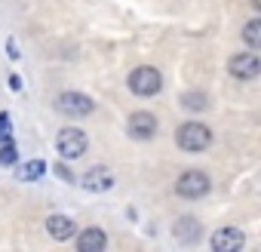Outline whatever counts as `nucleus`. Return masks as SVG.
Masks as SVG:
<instances>
[{"label": "nucleus", "mask_w": 261, "mask_h": 252, "mask_svg": "<svg viewBox=\"0 0 261 252\" xmlns=\"http://www.w3.org/2000/svg\"><path fill=\"white\" fill-rule=\"evenodd\" d=\"M7 49H10V59H19V46H16V40H10Z\"/></svg>", "instance_id": "18"}, {"label": "nucleus", "mask_w": 261, "mask_h": 252, "mask_svg": "<svg viewBox=\"0 0 261 252\" xmlns=\"http://www.w3.org/2000/svg\"><path fill=\"white\" fill-rule=\"evenodd\" d=\"M243 40H246L249 46H258V43H261V22H258V19H252V22L246 25V31H243Z\"/></svg>", "instance_id": "13"}, {"label": "nucleus", "mask_w": 261, "mask_h": 252, "mask_svg": "<svg viewBox=\"0 0 261 252\" xmlns=\"http://www.w3.org/2000/svg\"><path fill=\"white\" fill-rule=\"evenodd\" d=\"M108 246V237L98 231V228H86L80 237H77V249L80 252H101Z\"/></svg>", "instance_id": "11"}, {"label": "nucleus", "mask_w": 261, "mask_h": 252, "mask_svg": "<svg viewBox=\"0 0 261 252\" xmlns=\"http://www.w3.org/2000/svg\"><path fill=\"white\" fill-rule=\"evenodd\" d=\"M0 145H4V148H0V163H4V166H10V163H16V145L13 142H0Z\"/></svg>", "instance_id": "14"}, {"label": "nucleus", "mask_w": 261, "mask_h": 252, "mask_svg": "<svg viewBox=\"0 0 261 252\" xmlns=\"http://www.w3.org/2000/svg\"><path fill=\"white\" fill-rule=\"evenodd\" d=\"M160 86H163V77H160L157 68L142 65V68H136L133 74H129V89H133L136 95H157Z\"/></svg>", "instance_id": "2"}, {"label": "nucleus", "mask_w": 261, "mask_h": 252, "mask_svg": "<svg viewBox=\"0 0 261 252\" xmlns=\"http://www.w3.org/2000/svg\"><path fill=\"white\" fill-rule=\"evenodd\" d=\"M175 142H178L181 151H206L212 145V133L203 123H185V126H178Z\"/></svg>", "instance_id": "1"}, {"label": "nucleus", "mask_w": 261, "mask_h": 252, "mask_svg": "<svg viewBox=\"0 0 261 252\" xmlns=\"http://www.w3.org/2000/svg\"><path fill=\"white\" fill-rule=\"evenodd\" d=\"M175 191H178L181 197H188V200H197V197L209 194V175L200 172V169H191V172H185V175L175 182Z\"/></svg>", "instance_id": "4"}, {"label": "nucleus", "mask_w": 261, "mask_h": 252, "mask_svg": "<svg viewBox=\"0 0 261 252\" xmlns=\"http://www.w3.org/2000/svg\"><path fill=\"white\" fill-rule=\"evenodd\" d=\"M43 172H46V163H43V160H28V163L19 169V179H25V182H37Z\"/></svg>", "instance_id": "12"}, {"label": "nucleus", "mask_w": 261, "mask_h": 252, "mask_svg": "<svg viewBox=\"0 0 261 252\" xmlns=\"http://www.w3.org/2000/svg\"><path fill=\"white\" fill-rule=\"evenodd\" d=\"M46 231H49L53 240H71L77 234V224L71 218H65V215H49L46 218Z\"/></svg>", "instance_id": "10"}, {"label": "nucleus", "mask_w": 261, "mask_h": 252, "mask_svg": "<svg viewBox=\"0 0 261 252\" xmlns=\"http://www.w3.org/2000/svg\"><path fill=\"white\" fill-rule=\"evenodd\" d=\"M83 188L92 191V194H101V191L114 188V172H111L108 166H95V169H89V172L83 175Z\"/></svg>", "instance_id": "8"}, {"label": "nucleus", "mask_w": 261, "mask_h": 252, "mask_svg": "<svg viewBox=\"0 0 261 252\" xmlns=\"http://www.w3.org/2000/svg\"><path fill=\"white\" fill-rule=\"evenodd\" d=\"M10 89H16V92L22 89V77H19V74H13V77H10Z\"/></svg>", "instance_id": "17"}, {"label": "nucleus", "mask_w": 261, "mask_h": 252, "mask_svg": "<svg viewBox=\"0 0 261 252\" xmlns=\"http://www.w3.org/2000/svg\"><path fill=\"white\" fill-rule=\"evenodd\" d=\"M227 71L237 77V80H255L258 71H261V62L255 53H237L230 62H227Z\"/></svg>", "instance_id": "5"}, {"label": "nucleus", "mask_w": 261, "mask_h": 252, "mask_svg": "<svg viewBox=\"0 0 261 252\" xmlns=\"http://www.w3.org/2000/svg\"><path fill=\"white\" fill-rule=\"evenodd\" d=\"M86 133L83 130H74V126H68V130H62L59 133V139H56V148H59V154L65 157V160H77V157H83L86 154Z\"/></svg>", "instance_id": "3"}, {"label": "nucleus", "mask_w": 261, "mask_h": 252, "mask_svg": "<svg viewBox=\"0 0 261 252\" xmlns=\"http://www.w3.org/2000/svg\"><path fill=\"white\" fill-rule=\"evenodd\" d=\"M126 130H129V136H133V139H151V136L157 133V120H154V114H148V111H136L133 117H129Z\"/></svg>", "instance_id": "7"}, {"label": "nucleus", "mask_w": 261, "mask_h": 252, "mask_svg": "<svg viewBox=\"0 0 261 252\" xmlns=\"http://www.w3.org/2000/svg\"><path fill=\"white\" fill-rule=\"evenodd\" d=\"M243 246V231L237 228H221L212 234V249L215 252H237Z\"/></svg>", "instance_id": "9"}, {"label": "nucleus", "mask_w": 261, "mask_h": 252, "mask_svg": "<svg viewBox=\"0 0 261 252\" xmlns=\"http://www.w3.org/2000/svg\"><path fill=\"white\" fill-rule=\"evenodd\" d=\"M56 105H59V111H65V114H71V117H86V114H92V108H95V102H92L89 95H83V92H62V95L56 98Z\"/></svg>", "instance_id": "6"}, {"label": "nucleus", "mask_w": 261, "mask_h": 252, "mask_svg": "<svg viewBox=\"0 0 261 252\" xmlns=\"http://www.w3.org/2000/svg\"><path fill=\"white\" fill-rule=\"evenodd\" d=\"M181 102H185V108H194V111L206 108V95H185Z\"/></svg>", "instance_id": "16"}, {"label": "nucleus", "mask_w": 261, "mask_h": 252, "mask_svg": "<svg viewBox=\"0 0 261 252\" xmlns=\"http://www.w3.org/2000/svg\"><path fill=\"white\" fill-rule=\"evenodd\" d=\"M56 172H59V175H62V179H65V182H68V179H71V172H68V169H65V166H56Z\"/></svg>", "instance_id": "19"}, {"label": "nucleus", "mask_w": 261, "mask_h": 252, "mask_svg": "<svg viewBox=\"0 0 261 252\" xmlns=\"http://www.w3.org/2000/svg\"><path fill=\"white\" fill-rule=\"evenodd\" d=\"M13 139V123H10V114H0V142H10Z\"/></svg>", "instance_id": "15"}]
</instances>
